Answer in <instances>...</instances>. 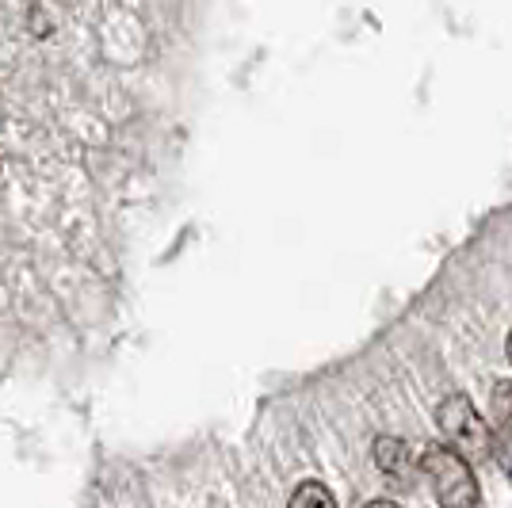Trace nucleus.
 Here are the masks:
<instances>
[{
    "mask_svg": "<svg viewBox=\"0 0 512 508\" xmlns=\"http://www.w3.org/2000/svg\"><path fill=\"white\" fill-rule=\"evenodd\" d=\"M417 466L428 478V486L436 493V501L444 508H474L482 501L478 493V482H474V470L470 463L455 451V447L444 444H428L417 451Z\"/></svg>",
    "mask_w": 512,
    "mask_h": 508,
    "instance_id": "obj_1",
    "label": "nucleus"
},
{
    "mask_svg": "<svg viewBox=\"0 0 512 508\" xmlns=\"http://www.w3.org/2000/svg\"><path fill=\"white\" fill-rule=\"evenodd\" d=\"M436 424L467 463L482 466L493 459V432L490 424L478 417V409L470 405L467 394H448L444 402L436 405Z\"/></svg>",
    "mask_w": 512,
    "mask_h": 508,
    "instance_id": "obj_2",
    "label": "nucleus"
},
{
    "mask_svg": "<svg viewBox=\"0 0 512 508\" xmlns=\"http://www.w3.org/2000/svg\"><path fill=\"white\" fill-rule=\"evenodd\" d=\"M371 455H375V466L383 470L386 478H398V482H406L413 474V466H417V455H413V447L402 436H379Z\"/></svg>",
    "mask_w": 512,
    "mask_h": 508,
    "instance_id": "obj_3",
    "label": "nucleus"
},
{
    "mask_svg": "<svg viewBox=\"0 0 512 508\" xmlns=\"http://www.w3.org/2000/svg\"><path fill=\"white\" fill-rule=\"evenodd\" d=\"M310 505L333 508L337 505V497L321 486V482H302V486L291 493V508H310Z\"/></svg>",
    "mask_w": 512,
    "mask_h": 508,
    "instance_id": "obj_4",
    "label": "nucleus"
},
{
    "mask_svg": "<svg viewBox=\"0 0 512 508\" xmlns=\"http://www.w3.org/2000/svg\"><path fill=\"white\" fill-rule=\"evenodd\" d=\"M490 409H493V421H497V424H509L512 421V382L509 379L493 382Z\"/></svg>",
    "mask_w": 512,
    "mask_h": 508,
    "instance_id": "obj_5",
    "label": "nucleus"
},
{
    "mask_svg": "<svg viewBox=\"0 0 512 508\" xmlns=\"http://www.w3.org/2000/svg\"><path fill=\"white\" fill-rule=\"evenodd\" d=\"M493 459L501 463L505 478L512 482V421L509 424H497V440H493Z\"/></svg>",
    "mask_w": 512,
    "mask_h": 508,
    "instance_id": "obj_6",
    "label": "nucleus"
},
{
    "mask_svg": "<svg viewBox=\"0 0 512 508\" xmlns=\"http://www.w3.org/2000/svg\"><path fill=\"white\" fill-rule=\"evenodd\" d=\"M505 352H509V360H512V333H509V340H505Z\"/></svg>",
    "mask_w": 512,
    "mask_h": 508,
    "instance_id": "obj_7",
    "label": "nucleus"
}]
</instances>
